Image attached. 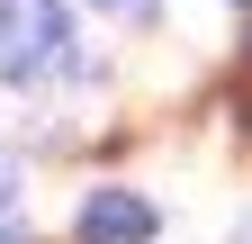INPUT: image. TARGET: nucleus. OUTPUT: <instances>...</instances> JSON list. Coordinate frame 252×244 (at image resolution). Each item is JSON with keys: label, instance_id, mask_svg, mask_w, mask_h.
Listing matches in <instances>:
<instances>
[{"label": "nucleus", "instance_id": "nucleus-6", "mask_svg": "<svg viewBox=\"0 0 252 244\" xmlns=\"http://www.w3.org/2000/svg\"><path fill=\"white\" fill-rule=\"evenodd\" d=\"M243 90H252V45H243Z\"/></svg>", "mask_w": 252, "mask_h": 244}, {"label": "nucleus", "instance_id": "nucleus-2", "mask_svg": "<svg viewBox=\"0 0 252 244\" xmlns=\"http://www.w3.org/2000/svg\"><path fill=\"white\" fill-rule=\"evenodd\" d=\"M72 244H153V199L135 190H90L81 199V217H72Z\"/></svg>", "mask_w": 252, "mask_h": 244}, {"label": "nucleus", "instance_id": "nucleus-4", "mask_svg": "<svg viewBox=\"0 0 252 244\" xmlns=\"http://www.w3.org/2000/svg\"><path fill=\"white\" fill-rule=\"evenodd\" d=\"M0 244H27V235H18V217H9V208H0Z\"/></svg>", "mask_w": 252, "mask_h": 244}, {"label": "nucleus", "instance_id": "nucleus-1", "mask_svg": "<svg viewBox=\"0 0 252 244\" xmlns=\"http://www.w3.org/2000/svg\"><path fill=\"white\" fill-rule=\"evenodd\" d=\"M63 37H72V18L54 9V0H0V81H36L63 64Z\"/></svg>", "mask_w": 252, "mask_h": 244}, {"label": "nucleus", "instance_id": "nucleus-5", "mask_svg": "<svg viewBox=\"0 0 252 244\" xmlns=\"http://www.w3.org/2000/svg\"><path fill=\"white\" fill-rule=\"evenodd\" d=\"M0 208H9V154H0Z\"/></svg>", "mask_w": 252, "mask_h": 244}, {"label": "nucleus", "instance_id": "nucleus-3", "mask_svg": "<svg viewBox=\"0 0 252 244\" xmlns=\"http://www.w3.org/2000/svg\"><path fill=\"white\" fill-rule=\"evenodd\" d=\"M99 9H117V18H153V0H99Z\"/></svg>", "mask_w": 252, "mask_h": 244}]
</instances>
